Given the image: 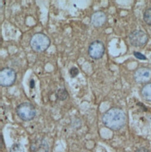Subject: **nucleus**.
Segmentation results:
<instances>
[{
	"label": "nucleus",
	"instance_id": "1",
	"mask_svg": "<svg viewBox=\"0 0 151 152\" xmlns=\"http://www.w3.org/2000/svg\"><path fill=\"white\" fill-rule=\"evenodd\" d=\"M103 124L108 129L117 131L121 129L126 124V115L124 111L117 107L108 110L102 115Z\"/></svg>",
	"mask_w": 151,
	"mask_h": 152
},
{
	"label": "nucleus",
	"instance_id": "2",
	"mask_svg": "<svg viewBox=\"0 0 151 152\" xmlns=\"http://www.w3.org/2000/svg\"><path fill=\"white\" fill-rule=\"evenodd\" d=\"M30 44L33 51L37 53H43L48 48L51 44V40L46 34L39 32L32 36Z\"/></svg>",
	"mask_w": 151,
	"mask_h": 152
},
{
	"label": "nucleus",
	"instance_id": "3",
	"mask_svg": "<svg viewBox=\"0 0 151 152\" xmlns=\"http://www.w3.org/2000/svg\"><path fill=\"white\" fill-rule=\"evenodd\" d=\"M18 116L23 121H31L36 117V110L33 104L29 102L20 104L16 108Z\"/></svg>",
	"mask_w": 151,
	"mask_h": 152
},
{
	"label": "nucleus",
	"instance_id": "4",
	"mask_svg": "<svg viewBox=\"0 0 151 152\" xmlns=\"http://www.w3.org/2000/svg\"><path fill=\"white\" fill-rule=\"evenodd\" d=\"M17 79L15 71L10 67H4L0 71V85L3 87L12 86Z\"/></svg>",
	"mask_w": 151,
	"mask_h": 152
},
{
	"label": "nucleus",
	"instance_id": "5",
	"mask_svg": "<svg viewBox=\"0 0 151 152\" xmlns=\"http://www.w3.org/2000/svg\"><path fill=\"white\" fill-rule=\"evenodd\" d=\"M105 46L104 43L100 40L92 41L88 48V54L90 57L94 60L102 58L105 53Z\"/></svg>",
	"mask_w": 151,
	"mask_h": 152
},
{
	"label": "nucleus",
	"instance_id": "6",
	"mask_svg": "<svg viewBox=\"0 0 151 152\" xmlns=\"http://www.w3.org/2000/svg\"><path fill=\"white\" fill-rule=\"evenodd\" d=\"M130 43L132 46L141 47L144 46L148 41V35L142 30H135L129 36Z\"/></svg>",
	"mask_w": 151,
	"mask_h": 152
},
{
	"label": "nucleus",
	"instance_id": "7",
	"mask_svg": "<svg viewBox=\"0 0 151 152\" xmlns=\"http://www.w3.org/2000/svg\"><path fill=\"white\" fill-rule=\"evenodd\" d=\"M134 79L138 83H147L151 80V69L142 67L138 69L134 73Z\"/></svg>",
	"mask_w": 151,
	"mask_h": 152
},
{
	"label": "nucleus",
	"instance_id": "8",
	"mask_svg": "<svg viewBox=\"0 0 151 152\" xmlns=\"http://www.w3.org/2000/svg\"><path fill=\"white\" fill-rule=\"evenodd\" d=\"M108 18L105 12L102 11H97L91 16L90 21L92 25L95 28H99L105 25Z\"/></svg>",
	"mask_w": 151,
	"mask_h": 152
},
{
	"label": "nucleus",
	"instance_id": "9",
	"mask_svg": "<svg viewBox=\"0 0 151 152\" xmlns=\"http://www.w3.org/2000/svg\"><path fill=\"white\" fill-rule=\"evenodd\" d=\"M141 93L142 98L145 100L151 102V83H147L141 89Z\"/></svg>",
	"mask_w": 151,
	"mask_h": 152
},
{
	"label": "nucleus",
	"instance_id": "10",
	"mask_svg": "<svg viewBox=\"0 0 151 152\" xmlns=\"http://www.w3.org/2000/svg\"><path fill=\"white\" fill-rule=\"evenodd\" d=\"M56 99L60 101H65L69 97V93L65 88H59L56 93Z\"/></svg>",
	"mask_w": 151,
	"mask_h": 152
},
{
	"label": "nucleus",
	"instance_id": "11",
	"mask_svg": "<svg viewBox=\"0 0 151 152\" xmlns=\"http://www.w3.org/2000/svg\"><path fill=\"white\" fill-rule=\"evenodd\" d=\"M144 20L149 26H151V8L147 9L144 13Z\"/></svg>",
	"mask_w": 151,
	"mask_h": 152
},
{
	"label": "nucleus",
	"instance_id": "12",
	"mask_svg": "<svg viewBox=\"0 0 151 152\" xmlns=\"http://www.w3.org/2000/svg\"><path fill=\"white\" fill-rule=\"evenodd\" d=\"M10 152H24V149L21 145L15 143L11 146Z\"/></svg>",
	"mask_w": 151,
	"mask_h": 152
},
{
	"label": "nucleus",
	"instance_id": "13",
	"mask_svg": "<svg viewBox=\"0 0 151 152\" xmlns=\"http://www.w3.org/2000/svg\"><path fill=\"white\" fill-rule=\"evenodd\" d=\"M69 73L70 77L72 78H75L76 76H77L79 73V70L76 67H73L72 68H71V69L69 71Z\"/></svg>",
	"mask_w": 151,
	"mask_h": 152
},
{
	"label": "nucleus",
	"instance_id": "14",
	"mask_svg": "<svg viewBox=\"0 0 151 152\" xmlns=\"http://www.w3.org/2000/svg\"><path fill=\"white\" fill-rule=\"evenodd\" d=\"M133 54H134V56L139 59V60H147V58L145 56H144V54H142V53H139V52H137V51H135L133 53Z\"/></svg>",
	"mask_w": 151,
	"mask_h": 152
},
{
	"label": "nucleus",
	"instance_id": "15",
	"mask_svg": "<svg viewBox=\"0 0 151 152\" xmlns=\"http://www.w3.org/2000/svg\"><path fill=\"white\" fill-rule=\"evenodd\" d=\"M135 152H150L149 150H148L146 148H140L139 149H138Z\"/></svg>",
	"mask_w": 151,
	"mask_h": 152
},
{
	"label": "nucleus",
	"instance_id": "16",
	"mask_svg": "<svg viewBox=\"0 0 151 152\" xmlns=\"http://www.w3.org/2000/svg\"><path fill=\"white\" fill-rule=\"evenodd\" d=\"M34 86V80H32L30 81V87L31 88H33Z\"/></svg>",
	"mask_w": 151,
	"mask_h": 152
}]
</instances>
